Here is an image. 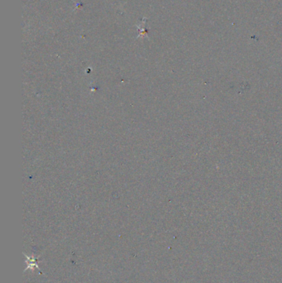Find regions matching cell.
<instances>
[{
  "label": "cell",
  "mask_w": 282,
  "mask_h": 283,
  "mask_svg": "<svg viewBox=\"0 0 282 283\" xmlns=\"http://www.w3.org/2000/svg\"><path fill=\"white\" fill-rule=\"evenodd\" d=\"M26 260H27V262H28V265H29V266H30V265L31 266H32L33 268H39V267H38V265H37V260H36V258H35V257H28L26 256ZM29 266H28V267H29ZM28 267H27V268H28Z\"/></svg>",
  "instance_id": "obj_1"
}]
</instances>
